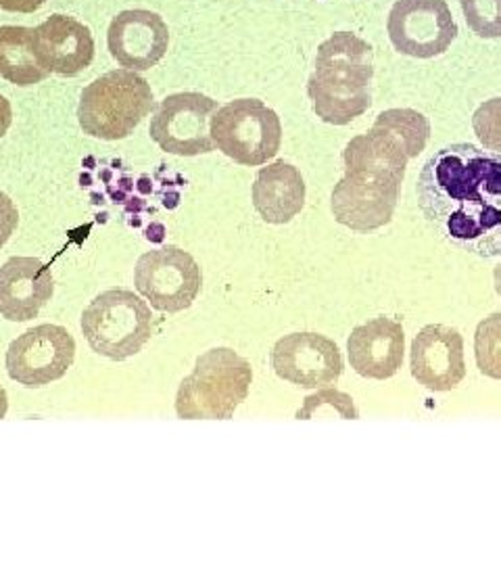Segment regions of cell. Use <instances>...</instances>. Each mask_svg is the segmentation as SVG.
<instances>
[{"mask_svg": "<svg viewBox=\"0 0 501 564\" xmlns=\"http://www.w3.org/2000/svg\"><path fill=\"white\" fill-rule=\"evenodd\" d=\"M351 368L372 381H386L400 372L405 354L403 326L393 318L379 316L351 330L347 341Z\"/></svg>", "mask_w": 501, "mask_h": 564, "instance_id": "cell-14", "label": "cell"}, {"mask_svg": "<svg viewBox=\"0 0 501 564\" xmlns=\"http://www.w3.org/2000/svg\"><path fill=\"white\" fill-rule=\"evenodd\" d=\"M493 281H495V291H498V295L501 297V263L495 265V270H493Z\"/></svg>", "mask_w": 501, "mask_h": 564, "instance_id": "cell-31", "label": "cell"}, {"mask_svg": "<svg viewBox=\"0 0 501 564\" xmlns=\"http://www.w3.org/2000/svg\"><path fill=\"white\" fill-rule=\"evenodd\" d=\"M81 333L90 349L113 362H123L153 337L149 303L128 289H109L97 295L81 314Z\"/></svg>", "mask_w": 501, "mask_h": 564, "instance_id": "cell-4", "label": "cell"}, {"mask_svg": "<svg viewBox=\"0 0 501 564\" xmlns=\"http://www.w3.org/2000/svg\"><path fill=\"white\" fill-rule=\"evenodd\" d=\"M401 182L368 172H345L333 191L335 220L356 232H372L393 220Z\"/></svg>", "mask_w": 501, "mask_h": 564, "instance_id": "cell-10", "label": "cell"}, {"mask_svg": "<svg viewBox=\"0 0 501 564\" xmlns=\"http://www.w3.org/2000/svg\"><path fill=\"white\" fill-rule=\"evenodd\" d=\"M372 128H379L382 132L391 134L403 147L410 160L421 155L431 137V123L421 111H414V109L382 111Z\"/></svg>", "mask_w": 501, "mask_h": 564, "instance_id": "cell-22", "label": "cell"}, {"mask_svg": "<svg viewBox=\"0 0 501 564\" xmlns=\"http://www.w3.org/2000/svg\"><path fill=\"white\" fill-rule=\"evenodd\" d=\"M11 121H13V109H11V102L7 101V99L0 95V139L9 132Z\"/></svg>", "mask_w": 501, "mask_h": 564, "instance_id": "cell-29", "label": "cell"}, {"mask_svg": "<svg viewBox=\"0 0 501 564\" xmlns=\"http://www.w3.org/2000/svg\"><path fill=\"white\" fill-rule=\"evenodd\" d=\"M475 358L481 375L501 381V312L487 316L477 326Z\"/></svg>", "mask_w": 501, "mask_h": 564, "instance_id": "cell-23", "label": "cell"}, {"mask_svg": "<svg viewBox=\"0 0 501 564\" xmlns=\"http://www.w3.org/2000/svg\"><path fill=\"white\" fill-rule=\"evenodd\" d=\"M218 101L200 95V93H178L170 95L157 105L149 134L157 142L161 151L195 158L203 153H211L216 149L209 123L218 111Z\"/></svg>", "mask_w": 501, "mask_h": 564, "instance_id": "cell-8", "label": "cell"}, {"mask_svg": "<svg viewBox=\"0 0 501 564\" xmlns=\"http://www.w3.org/2000/svg\"><path fill=\"white\" fill-rule=\"evenodd\" d=\"M272 368L286 383L322 389L337 383L345 366L333 339L318 333H291L274 345Z\"/></svg>", "mask_w": 501, "mask_h": 564, "instance_id": "cell-11", "label": "cell"}, {"mask_svg": "<svg viewBox=\"0 0 501 564\" xmlns=\"http://www.w3.org/2000/svg\"><path fill=\"white\" fill-rule=\"evenodd\" d=\"M18 224H20V212L15 203L11 202V197H7L4 193H0V249L11 239Z\"/></svg>", "mask_w": 501, "mask_h": 564, "instance_id": "cell-27", "label": "cell"}, {"mask_svg": "<svg viewBox=\"0 0 501 564\" xmlns=\"http://www.w3.org/2000/svg\"><path fill=\"white\" fill-rule=\"evenodd\" d=\"M412 377L428 391H451L466 377L464 337L443 324H428L414 337L410 356Z\"/></svg>", "mask_w": 501, "mask_h": 564, "instance_id": "cell-12", "label": "cell"}, {"mask_svg": "<svg viewBox=\"0 0 501 564\" xmlns=\"http://www.w3.org/2000/svg\"><path fill=\"white\" fill-rule=\"evenodd\" d=\"M421 212L460 251L501 256V155L458 142L435 151L418 176Z\"/></svg>", "mask_w": 501, "mask_h": 564, "instance_id": "cell-1", "label": "cell"}, {"mask_svg": "<svg viewBox=\"0 0 501 564\" xmlns=\"http://www.w3.org/2000/svg\"><path fill=\"white\" fill-rule=\"evenodd\" d=\"M134 284L151 307L178 314L197 300L203 274L188 251L167 245L142 253L134 268Z\"/></svg>", "mask_w": 501, "mask_h": 564, "instance_id": "cell-6", "label": "cell"}, {"mask_svg": "<svg viewBox=\"0 0 501 564\" xmlns=\"http://www.w3.org/2000/svg\"><path fill=\"white\" fill-rule=\"evenodd\" d=\"M468 28L481 39H501V0H460Z\"/></svg>", "mask_w": 501, "mask_h": 564, "instance_id": "cell-24", "label": "cell"}, {"mask_svg": "<svg viewBox=\"0 0 501 564\" xmlns=\"http://www.w3.org/2000/svg\"><path fill=\"white\" fill-rule=\"evenodd\" d=\"M55 293L48 265L39 258H11L0 265V316L28 323L41 314Z\"/></svg>", "mask_w": 501, "mask_h": 564, "instance_id": "cell-15", "label": "cell"}, {"mask_svg": "<svg viewBox=\"0 0 501 564\" xmlns=\"http://www.w3.org/2000/svg\"><path fill=\"white\" fill-rule=\"evenodd\" d=\"M320 405L335 408V410L341 414L342 419H358V410H356V405H353V400H351L347 393L333 391V389H324L320 393L307 398L303 410L297 412V419H299V421L301 419H309V416L314 414V410L320 408Z\"/></svg>", "mask_w": 501, "mask_h": 564, "instance_id": "cell-26", "label": "cell"}, {"mask_svg": "<svg viewBox=\"0 0 501 564\" xmlns=\"http://www.w3.org/2000/svg\"><path fill=\"white\" fill-rule=\"evenodd\" d=\"M51 72L42 65L36 46L34 30L21 25L0 28V78L18 84L34 86L46 80Z\"/></svg>", "mask_w": 501, "mask_h": 564, "instance_id": "cell-20", "label": "cell"}, {"mask_svg": "<svg viewBox=\"0 0 501 564\" xmlns=\"http://www.w3.org/2000/svg\"><path fill=\"white\" fill-rule=\"evenodd\" d=\"M46 0H0V9L9 13H34Z\"/></svg>", "mask_w": 501, "mask_h": 564, "instance_id": "cell-28", "label": "cell"}, {"mask_svg": "<svg viewBox=\"0 0 501 564\" xmlns=\"http://www.w3.org/2000/svg\"><path fill=\"white\" fill-rule=\"evenodd\" d=\"M386 32L401 55L433 59L458 36V23L445 0H397L389 13Z\"/></svg>", "mask_w": 501, "mask_h": 564, "instance_id": "cell-9", "label": "cell"}, {"mask_svg": "<svg viewBox=\"0 0 501 564\" xmlns=\"http://www.w3.org/2000/svg\"><path fill=\"white\" fill-rule=\"evenodd\" d=\"M155 109L149 82L132 69H113L84 88L78 120L88 137L121 141Z\"/></svg>", "mask_w": 501, "mask_h": 564, "instance_id": "cell-3", "label": "cell"}, {"mask_svg": "<svg viewBox=\"0 0 501 564\" xmlns=\"http://www.w3.org/2000/svg\"><path fill=\"white\" fill-rule=\"evenodd\" d=\"M76 360L72 333L57 324H41L21 333L7 351V375L28 389H41L67 375Z\"/></svg>", "mask_w": 501, "mask_h": 564, "instance_id": "cell-7", "label": "cell"}, {"mask_svg": "<svg viewBox=\"0 0 501 564\" xmlns=\"http://www.w3.org/2000/svg\"><path fill=\"white\" fill-rule=\"evenodd\" d=\"M34 46L42 65L59 76H78L95 59L90 30L80 21L59 13L34 28Z\"/></svg>", "mask_w": 501, "mask_h": 564, "instance_id": "cell-16", "label": "cell"}, {"mask_svg": "<svg viewBox=\"0 0 501 564\" xmlns=\"http://www.w3.org/2000/svg\"><path fill=\"white\" fill-rule=\"evenodd\" d=\"M253 207L268 224H288L305 205V182L293 163L261 167L253 184Z\"/></svg>", "mask_w": 501, "mask_h": 564, "instance_id": "cell-17", "label": "cell"}, {"mask_svg": "<svg viewBox=\"0 0 501 564\" xmlns=\"http://www.w3.org/2000/svg\"><path fill=\"white\" fill-rule=\"evenodd\" d=\"M253 368L230 347H216L197 358L176 393V414L184 421H230L249 398Z\"/></svg>", "mask_w": 501, "mask_h": 564, "instance_id": "cell-2", "label": "cell"}, {"mask_svg": "<svg viewBox=\"0 0 501 564\" xmlns=\"http://www.w3.org/2000/svg\"><path fill=\"white\" fill-rule=\"evenodd\" d=\"M407 153L400 142L379 128H370L368 134L347 142L342 151L345 172H368L403 182L407 167Z\"/></svg>", "mask_w": 501, "mask_h": 564, "instance_id": "cell-19", "label": "cell"}, {"mask_svg": "<svg viewBox=\"0 0 501 564\" xmlns=\"http://www.w3.org/2000/svg\"><path fill=\"white\" fill-rule=\"evenodd\" d=\"M107 44L111 57L121 67L146 72L165 57L170 46V30L163 18L153 11H121L109 25Z\"/></svg>", "mask_w": 501, "mask_h": 564, "instance_id": "cell-13", "label": "cell"}, {"mask_svg": "<svg viewBox=\"0 0 501 564\" xmlns=\"http://www.w3.org/2000/svg\"><path fill=\"white\" fill-rule=\"evenodd\" d=\"M472 128L487 151L501 155V97L482 102L472 116Z\"/></svg>", "mask_w": 501, "mask_h": 564, "instance_id": "cell-25", "label": "cell"}, {"mask_svg": "<svg viewBox=\"0 0 501 564\" xmlns=\"http://www.w3.org/2000/svg\"><path fill=\"white\" fill-rule=\"evenodd\" d=\"M209 130L216 149L241 165H265L281 151V118L260 99L224 105L214 113Z\"/></svg>", "mask_w": 501, "mask_h": 564, "instance_id": "cell-5", "label": "cell"}, {"mask_svg": "<svg viewBox=\"0 0 501 564\" xmlns=\"http://www.w3.org/2000/svg\"><path fill=\"white\" fill-rule=\"evenodd\" d=\"M372 82L316 74L307 82V95L322 121L345 126L363 116L372 105Z\"/></svg>", "mask_w": 501, "mask_h": 564, "instance_id": "cell-18", "label": "cell"}, {"mask_svg": "<svg viewBox=\"0 0 501 564\" xmlns=\"http://www.w3.org/2000/svg\"><path fill=\"white\" fill-rule=\"evenodd\" d=\"M316 72L372 82L374 78L372 46L351 32H337L328 41L322 42L318 57H316Z\"/></svg>", "mask_w": 501, "mask_h": 564, "instance_id": "cell-21", "label": "cell"}, {"mask_svg": "<svg viewBox=\"0 0 501 564\" xmlns=\"http://www.w3.org/2000/svg\"><path fill=\"white\" fill-rule=\"evenodd\" d=\"M7 410H9V398H7V391L0 387V419L7 416Z\"/></svg>", "mask_w": 501, "mask_h": 564, "instance_id": "cell-30", "label": "cell"}]
</instances>
